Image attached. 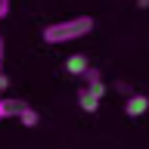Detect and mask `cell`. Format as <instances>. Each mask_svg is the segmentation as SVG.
Returning <instances> with one entry per match:
<instances>
[{
	"mask_svg": "<svg viewBox=\"0 0 149 149\" xmlns=\"http://www.w3.org/2000/svg\"><path fill=\"white\" fill-rule=\"evenodd\" d=\"M96 28V19L93 16H74V19H65V22H53V25H47L44 31H40V37H44L47 44H72V40H78V37H87Z\"/></svg>",
	"mask_w": 149,
	"mask_h": 149,
	"instance_id": "6da1fadb",
	"label": "cell"
},
{
	"mask_svg": "<svg viewBox=\"0 0 149 149\" xmlns=\"http://www.w3.org/2000/svg\"><path fill=\"white\" fill-rule=\"evenodd\" d=\"M146 112H149V96L130 93L127 100H124V115H127V118H140V115H146Z\"/></svg>",
	"mask_w": 149,
	"mask_h": 149,
	"instance_id": "7a4b0ae2",
	"label": "cell"
},
{
	"mask_svg": "<svg viewBox=\"0 0 149 149\" xmlns=\"http://www.w3.org/2000/svg\"><path fill=\"white\" fill-rule=\"evenodd\" d=\"M81 78H84V87H90V90L96 93L100 100L106 96V84H102V72H100V68H93V65H87Z\"/></svg>",
	"mask_w": 149,
	"mask_h": 149,
	"instance_id": "3957f363",
	"label": "cell"
},
{
	"mask_svg": "<svg viewBox=\"0 0 149 149\" xmlns=\"http://www.w3.org/2000/svg\"><path fill=\"white\" fill-rule=\"evenodd\" d=\"M78 106H81L84 112H96L100 109V96H96L90 87H81V90H78Z\"/></svg>",
	"mask_w": 149,
	"mask_h": 149,
	"instance_id": "277c9868",
	"label": "cell"
},
{
	"mask_svg": "<svg viewBox=\"0 0 149 149\" xmlns=\"http://www.w3.org/2000/svg\"><path fill=\"white\" fill-rule=\"evenodd\" d=\"M87 65H90V62H87V56H84V53H72L68 59H65V72L74 74V78H81Z\"/></svg>",
	"mask_w": 149,
	"mask_h": 149,
	"instance_id": "5b68a950",
	"label": "cell"
},
{
	"mask_svg": "<svg viewBox=\"0 0 149 149\" xmlns=\"http://www.w3.org/2000/svg\"><path fill=\"white\" fill-rule=\"evenodd\" d=\"M25 106H28L25 100H0V109H3L6 118H19V112L25 109Z\"/></svg>",
	"mask_w": 149,
	"mask_h": 149,
	"instance_id": "8992f818",
	"label": "cell"
},
{
	"mask_svg": "<svg viewBox=\"0 0 149 149\" xmlns=\"http://www.w3.org/2000/svg\"><path fill=\"white\" fill-rule=\"evenodd\" d=\"M19 121H22V124H25V127H34L37 121H40V115H37V112L31 109V106H25V109L19 112Z\"/></svg>",
	"mask_w": 149,
	"mask_h": 149,
	"instance_id": "52a82bcc",
	"label": "cell"
},
{
	"mask_svg": "<svg viewBox=\"0 0 149 149\" xmlns=\"http://www.w3.org/2000/svg\"><path fill=\"white\" fill-rule=\"evenodd\" d=\"M9 6H13V0H0V19L9 16Z\"/></svg>",
	"mask_w": 149,
	"mask_h": 149,
	"instance_id": "ba28073f",
	"label": "cell"
},
{
	"mask_svg": "<svg viewBox=\"0 0 149 149\" xmlns=\"http://www.w3.org/2000/svg\"><path fill=\"white\" fill-rule=\"evenodd\" d=\"M0 90H6V74H3V62H0Z\"/></svg>",
	"mask_w": 149,
	"mask_h": 149,
	"instance_id": "9c48e42d",
	"label": "cell"
},
{
	"mask_svg": "<svg viewBox=\"0 0 149 149\" xmlns=\"http://www.w3.org/2000/svg\"><path fill=\"white\" fill-rule=\"evenodd\" d=\"M3 50H6V44H3V34H0V62H3Z\"/></svg>",
	"mask_w": 149,
	"mask_h": 149,
	"instance_id": "30bf717a",
	"label": "cell"
},
{
	"mask_svg": "<svg viewBox=\"0 0 149 149\" xmlns=\"http://www.w3.org/2000/svg\"><path fill=\"white\" fill-rule=\"evenodd\" d=\"M137 6L140 9H149V0H137Z\"/></svg>",
	"mask_w": 149,
	"mask_h": 149,
	"instance_id": "8fae6325",
	"label": "cell"
},
{
	"mask_svg": "<svg viewBox=\"0 0 149 149\" xmlns=\"http://www.w3.org/2000/svg\"><path fill=\"white\" fill-rule=\"evenodd\" d=\"M3 118H6V115H3V109H0V121H3Z\"/></svg>",
	"mask_w": 149,
	"mask_h": 149,
	"instance_id": "7c38bea8",
	"label": "cell"
}]
</instances>
